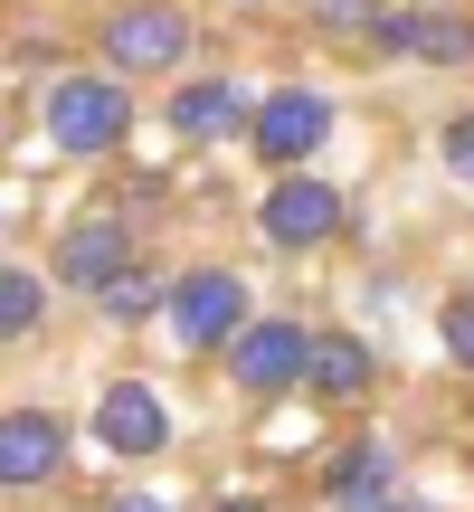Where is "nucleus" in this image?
I'll return each mask as SVG.
<instances>
[{"label": "nucleus", "mask_w": 474, "mask_h": 512, "mask_svg": "<svg viewBox=\"0 0 474 512\" xmlns=\"http://www.w3.org/2000/svg\"><path fill=\"white\" fill-rule=\"evenodd\" d=\"M370 389H380V342H370V332H323V351H313V389H304V399H323V408H361Z\"/></svg>", "instance_id": "13"}, {"label": "nucleus", "mask_w": 474, "mask_h": 512, "mask_svg": "<svg viewBox=\"0 0 474 512\" xmlns=\"http://www.w3.org/2000/svg\"><path fill=\"white\" fill-rule=\"evenodd\" d=\"M171 342L181 351H228L237 332L256 323V304H247V275L237 266H181L171 275Z\"/></svg>", "instance_id": "6"}, {"label": "nucleus", "mask_w": 474, "mask_h": 512, "mask_svg": "<svg viewBox=\"0 0 474 512\" xmlns=\"http://www.w3.org/2000/svg\"><path fill=\"white\" fill-rule=\"evenodd\" d=\"M38 313H48V275H38V266H10V275H0V332H10V342H29Z\"/></svg>", "instance_id": "15"}, {"label": "nucleus", "mask_w": 474, "mask_h": 512, "mask_svg": "<svg viewBox=\"0 0 474 512\" xmlns=\"http://www.w3.org/2000/svg\"><path fill=\"white\" fill-rule=\"evenodd\" d=\"M437 162H446V181H465V190H474V105L437 124Z\"/></svg>", "instance_id": "17"}, {"label": "nucleus", "mask_w": 474, "mask_h": 512, "mask_svg": "<svg viewBox=\"0 0 474 512\" xmlns=\"http://www.w3.org/2000/svg\"><path fill=\"white\" fill-rule=\"evenodd\" d=\"M95 57H105L114 76H181L190 57H200V19L181 10V0H114L105 29H95Z\"/></svg>", "instance_id": "2"}, {"label": "nucleus", "mask_w": 474, "mask_h": 512, "mask_svg": "<svg viewBox=\"0 0 474 512\" xmlns=\"http://www.w3.org/2000/svg\"><path fill=\"white\" fill-rule=\"evenodd\" d=\"M256 105H266V95H247V76H228V67H200V76H181V86H171L162 124L181 133V143H247Z\"/></svg>", "instance_id": "9"}, {"label": "nucleus", "mask_w": 474, "mask_h": 512, "mask_svg": "<svg viewBox=\"0 0 474 512\" xmlns=\"http://www.w3.org/2000/svg\"><path fill=\"white\" fill-rule=\"evenodd\" d=\"M209 512H266V503H256V494H228V503H209Z\"/></svg>", "instance_id": "20"}, {"label": "nucleus", "mask_w": 474, "mask_h": 512, "mask_svg": "<svg viewBox=\"0 0 474 512\" xmlns=\"http://www.w3.org/2000/svg\"><path fill=\"white\" fill-rule=\"evenodd\" d=\"M105 10H114V0H105Z\"/></svg>", "instance_id": "22"}, {"label": "nucleus", "mask_w": 474, "mask_h": 512, "mask_svg": "<svg viewBox=\"0 0 474 512\" xmlns=\"http://www.w3.org/2000/svg\"><path fill=\"white\" fill-rule=\"evenodd\" d=\"M342 228H351V200L323 181V171H275L266 200H256V238H266L275 256H323Z\"/></svg>", "instance_id": "5"}, {"label": "nucleus", "mask_w": 474, "mask_h": 512, "mask_svg": "<svg viewBox=\"0 0 474 512\" xmlns=\"http://www.w3.org/2000/svg\"><path fill=\"white\" fill-rule=\"evenodd\" d=\"M57 475H67V418L57 408H10L0 418V484L10 494H38Z\"/></svg>", "instance_id": "11"}, {"label": "nucleus", "mask_w": 474, "mask_h": 512, "mask_svg": "<svg viewBox=\"0 0 474 512\" xmlns=\"http://www.w3.org/2000/svg\"><path fill=\"white\" fill-rule=\"evenodd\" d=\"M380 512H437V503H408V494H399V503H380Z\"/></svg>", "instance_id": "21"}, {"label": "nucleus", "mask_w": 474, "mask_h": 512, "mask_svg": "<svg viewBox=\"0 0 474 512\" xmlns=\"http://www.w3.org/2000/svg\"><path fill=\"white\" fill-rule=\"evenodd\" d=\"M86 437L105 446V456H124V465H143V456H162L171 446V408H162V389L152 380H105L95 389V408H86Z\"/></svg>", "instance_id": "10"}, {"label": "nucleus", "mask_w": 474, "mask_h": 512, "mask_svg": "<svg viewBox=\"0 0 474 512\" xmlns=\"http://www.w3.org/2000/svg\"><path fill=\"white\" fill-rule=\"evenodd\" d=\"M38 133H48L57 162H114V152L133 143V86L114 67L48 76V95H38Z\"/></svg>", "instance_id": "1"}, {"label": "nucleus", "mask_w": 474, "mask_h": 512, "mask_svg": "<svg viewBox=\"0 0 474 512\" xmlns=\"http://www.w3.org/2000/svg\"><path fill=\"white\" fill-rule=\"evenodd\" d=\"M313 351H323L313 323H294V313H256V323L219 351V370H228L237 399H294V389H313Z\"/></svg>", "instance_id": "3"}, {"label": "nucleus", "mask_w": 474, "mask_h": 512, "mask_svg": "<svg viewBox=\"0 0 474 512\" xmlns=\"http://www.w3.org/2000/svg\"><path fill=\"white\" fill-rule=\"evenodd\" d=\"M105 512H181V503H162V494H114Z\"/></svg>", "instance_id": "19"}, {"label": "nucleus", "mask_w": 474, "mask_h": 512, "mask_svg": "<svg viewBox=\"0 0 474 512\" xmlns=\"http://www.w3.org/2000/svg\"><path fill=\"white\" fill-rule=\"evenodd\" d=\"M332 124H342V105H332L323 86H266V105H256V124H247V152L266 171H313V152L332 143Z\"/></svg>", "instance_id": "7"}, {"label": "nucleus", "mask_w": 474, "mask_h": 512, "mask_svg": "<svg viewBox=\"0 0 474 512\" xmlns=\"http://www.w3.org/2000/svg\"><path fill=\"white\" fill-rule=\"evenodd\" d=\"M437 351L456 370H474V285H446V304H437Z\"/></svg>", "instance_id": "16"}, {"label": "nucleus", "mask_w": 474, "mask_h": 512, "mask_svg": "<svg viewBox=\"0 0 474 512\" xmlns=\"http://www.w3.org/2000/svg\"><path fill=\"white\" fill-rule=\"evenodd\" d=\"M380 10H389V0H313V19H323L332 38H351V48H361V38L380 29Z\"/></svg>", "instance_id": "18"}, {"label": "nucleus", "mask_w": 474, "mask_h": 512, "mask_svg": "<svg viewBox=\"0 0 474 512\" xmlns=\"http://www.w3.org/2000/svg\"><path fill=\"white\" fill-rule=\"evenodd\" d=\"M323 503L332 512H380V503H399V446H389V437H342V446H332V465H323Z\"/></svg>", "instance_id": "12"}, {"label": "nucleus", "mask_w": 474, "mask_h": 512, "mask_svg": "<svg viewBox=\"0 0 474 512\" xmlns=\"http://www.w3.org/2000/svg\"><path fill=\"white\" fill-rule=\"evenodd\" d=\"M361 57H380V67H474V10H456V0H389L380 29L361 38Z\"/></svg>", "instance_id": "4"}, {"label": "nucleus", "mask_w": 474, "mask_h": 512, "mask_svg": "<svg viewBox=\"0 0 474 512\" xmlns=\"http://www.w3.org/2000/svg\"><path fill=\"white\" fill-rule=\"evenodd\" d=\"M95 313H105L114 332H143L152 313H171V275H152V266H124L105 294H95Z\"/></svg>", "instance_id": "14"}, {"label": "nucleus", "mask_w": 474, "mask_h": 512, "mask_svg": "<svg viewBox=\"0 0 474 512\" xmlns=\"http://www.w3.org/2000/svg\"><path fill=\"white\" fill-rule=\"evenodd\" d=\"M124 266H143V256H133V219H124V209H76V219L48 238V275H57L67 294H86V304H95Z\"/></svg>", "instance_id": "8"}]
</instances>
